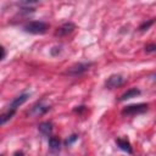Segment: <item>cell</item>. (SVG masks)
I'll return each mask as SVG.
<instances>
[{
  "instance_id": "6da1fadb",
  "label": "cell",
  "mask_w": 156,
  "mask_h": 156,
  "mask_svg": "<svg viewBox=\"0 0 156 156\" xmlns=\"http://www.w3.org/2000/svg\"><path fill=\"white\" fill-rule=\"evenodd\" d=\"M49 29V26L48 23L45 22H41V21H32V22H28L23 26V30L26 33H29V34H45Z\"/></svg>"
},
{
  "instance_id": "7a4b0ae2",
  "label": "cell",
  "mask_w": 156,
  "mask_h": 156,
  "mask_svg": "<svg viewBox=\"0 0 156 156\" xmlns=\"http://www.w3.org/2000/svg\"><path fill=\"white\" fill-rule=\"evenodd\" d=\"M147 104H132L126 106L122 110V115H127V116H134V115H139V113H144L145 111H147Z\"/></svg>"
},
{
  "instance_id": "3957f363",
  "label": "cell",
  "mask_w": 156,
  "mask_h": 156,
  "mask_svg": "<svg viewBox=\"0 0 156 156\" xmlns=\"http://www.w3.org/2000/svg\"><path fill=\"white\" fill-rule=\"evenodd\" d=\"M90 65H91V63H82V62L76 63V65H73L72 67H69V69H68L66 73L69 74V76H79V74L84 73L85 71H88L89 67H90Z\"/></svg>"
},
{
  "instance_id": "277c9868",
  "label": "cell",
  "mask_w": 156,
  "mask_h": 156,
  "mask_svg": "<svg viewBox=\"0 0 156 156\" xmlns=\"http://www.w3.org/2000/svg\"><path fill=\"white\" fill-rule=\"evenodd\" d=\"M123 82H124V78H123L121 74H111V76L107 78L105 85H106L107 89H115V88L122 85Z\"/></svg>"
},
{
  "instance_id": "5b68a950",
  "label": "cell",
  "mask_w": 156,
  "mask_h": 156,
  "mask_svg": "<svg viewBox=\"0 0 156 156\" xmlns=\"http://www.w3.org/2000/svg\"><path fill=\"white\" fill-rule=\"evenodd\" d=\"M28 96H29V94H28V93H24V94H21V95H18V96H16V98L10 102V105H9L7 110L16 111V110H17V107H20L21 105H23V104L27 101Z\"/></svg>"
},
{
  "instance_id": "8992f818",
  "label": "cell",
  "mask_w": 156,
  "mask_h": 156,
  "mask_svg": "<svg viewBox=\"0 0 156 156\" xmlns=\"http://www.w3.org/2000/svg\"><path fill=\"white\" fill-rule=\"evenodd\" d=\"M49 110H50V106L46 105V104H44L43 101H40V102L35 104V105L32 107L30 115H33V116H41V115H44L45 112H48Z\"/></svg>"
},
{
  "instance_id": "52a82bcc",
  "label": "cell",
  "mask_w": 156,
  "mask_h": 156,
  "mask_svg": "<svg viewBox=\"0 0 156 156\" xmlns=\"http://www.w3.org/2000/svg\"><path fill=\"white\" fill-rule=\"evenodd\" d=\"M74 29H76V24H74V23H72V22H66V23H63V24L57 29L56 35H60V37L67 35V34L72 33Z\"/></svg>"
},
{
  "instance_id": "ba28073f",
  "label": "cell",
  "mask_w": 156,
  "mask_h": 156,
  "mask_svg": "<svg viewBox=\"0 0 156 156\" xmlns=\"http://www.w3.org/2000/svg\"><path fill=\"white\" fill-rule=\"evenodd\" d=\"M141 94V91L138 89V88H130V89H128L126 93H123L121 96H119V101H126V100H128V99H132V98H136L138 95H140Z\"/></svg>"
},
{
  "instance_id": "9c48e42d",
  "label": "cell",
  "mask_w": 156,
  "mask_h": 156,
  "mask_svg": "<svg viewBox=\"0 0 156 156\" xmlns=\"http://www.w3.org/2000/svg\"><path fill=\"white\" fill-rule=\"evenodd\" d=\"M116 144H117V146L121 150H123V151H126L128 154H132L133 152L132 146H130V143H129V140L127 138H118V139H116Z\"/></svg>"
},
{
  "instance_id": "30bf717a",
  "label": "cell",
  "mask_w": 156,
  "mask_h": 156,
  "mask_svg": "<svg viewBox=\"0 0 156 156\" xmlns=\"http://www.w3.org/2000/svg\"><path fill=\"white\" fill-rule=\"evenodd\" d=\"M38 129H39V132L43 134V135H50L51 134V132H52V124H51V122H43V123H40L39 126H38Z\"/></svg>"
},
{
  "instance_id": "8fae6325",
  "label": "cell",
  "mask_w": 156,
  "mask_h": 156,
  "mask_svg": "<svg viewBox=\"0 0 156 156\" xmlns=\"http://www.w3.org/2000/svg\"><path fill=\"white\" fill-rule=\"evenodd\" d=\"M49 146H50V149L51 150H60V146H61V141H60V139L58 138H56V136H50V139H49Z\"/></svg>"
},
{
  "instance_id": "7c38bea8",
  "label": "cell",
  "mask_w": 156,
  "mask_h": 156,
  "mask_svg": "<svg viewBox=\"0 0 156 156\" xmlns=\"http://www.w3.org/2000/svg\"><path fill=\"white\" fill-rule=\"evenodd\" d=\"M155 21H156V20H155V18H152V20H150V21H147V22H144V23L139 27V29H140V30H147V29H149V28L155 23Z\"/></svg>"
},
{
  "instance_id": "4fadbf2b",
  "label": "cell",
  "mask_w": 156,
  "mask_h": 156,
  "mask_svg": "<svg viewBox=\"0 0 156 156\" xmlns=\"http://www.w3.org/2000/svg\"><path fill=\"white\" fill-rule=\"evenodd\" d=\"M77 139H78V135H77V134H72L71 136H68V138L66 139L65 144H66V145H72Z\"/></svg>"
},
{
  "instance_id": "5bb4252c",
  "label": "cell",
  "mask_w": 156,
  "mask_h": 156,
  "mask_svg": "<svg viewBox=\"0 0 156 156\" xmlns=\"http://www.w3.org/2000/svg\"><path fill=\"white\" fill-rule=\"evenodd\" d=\"M145 51H146V52H155V51H156V43L147 44V45L145 46Z\"/></svg>"
},
{
  "instance_id": "9a60e30c",
  "label": "cell",
  "mask_w": 156,
  "mask_h": 156,
  "mask_svg": "<svg viewBox=\"0 0 156 156\" xmlns=\"http://www.w3.org/2000/svg\"><path fill=\"white\" fill-rule=\"evenodd\" d=\"M1 50H2V57H1V60H4V58H5V56H6V51H5V48H2Z\"/></svg>"
}]
</instances>
